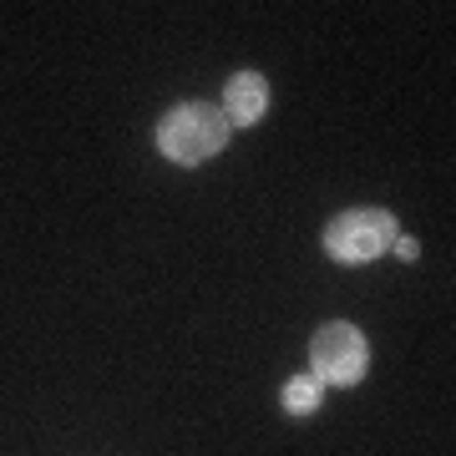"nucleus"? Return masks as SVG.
I'll return each instance as SVG.
<instances>
[{
  "mask_svg": "<svg viewBox=\"0 0 456 456\" xmlns=\"http://www.w3.org/2000/svg\"><path fill=\"white\" fill-rule=\"evenodd\" d=\"M228 117L224 107H208V102H183L173 112L163 117V127H158V147H163L173 163L193 167V163H208L228 147Z\"/></svg>",
  "mask_w": 456,
  "mask_h": 456,
  "instance_id": "nucleus-1",
  "label": "nucleus"
},
{
  "mask_svg": "<svg viewBox=\"0 0 456 456\" xmlns=\"http://www.w3.org/2000/svg\"><path fill=\"white\" fill-rule=\"evenodd\" d=\"M395 218L386 208H350L325 228V254H335L340 264H370L395 244Z\"/></svg>",
  "mask_w": 456,
  "mask_h": 456,
  "instance_id": "nucleus-2",
  "label": "nucleus"
},
{
  "mask_svg": "<svg viewBox=\"0 0 456 456\" xmlns=\"http://www.w3.org/2000/svg\"><path fill=\"white\" fill-rule=\"evenodd\" d=\"M310 360L320 386H355L370 365V345L355 325H325L310 345Z\"/></svg>",
  "mask_w": 456,
  "mask_h": 456,
  "instance_id": "nucleus-3",
  "label": "nucleus"
},
{
  "mask_svg": "<svg viewBox=\"0 0 456 456\" xmlns=\"http://www.w3.org/2000/svg\"><path fill=\"white\" fill-rule=\"evenodd\" d=\"M269 107V82H264L259 71H233L224 86V117L228 127H254Z\"/></svg>",
  "mask_w": 456,
  "mask_h": 456,
  "instance_id": "nucleus-4",
  "label": "nucleus"
},
{
  "mask_svg": "<svg viewBox=\"0 0 456 456\" xmlns=\"http://www.w3.org/2000/svg\"><path fill=\"white\" fill-rule=\"evenodd\" d=\"M314 401H320V380H314V375H299V380L284 386V411H289V416H310Z\"/></svg>",
  "mask_w": 456,
  "mask_h": 456,
  "instance_id": "nucleus-5",
  "label": "nucleus"
},
{
  "mask_svg": "<svg viewBox=\"0 0 456 456\" xmlns=\"http://www.w3.org/2000/svg\"><path fill=\"white\" fill-rule=\"evenodd\" d=\"M391 248H395V259H406V264L416 259V254H421V248H416V239H395Z\"/></svg>",
  "mask_w": 456,
  "mask_h": 456,
  "instance_id": "nucleus-6",
  "label": "nucleus"
}]
</instances>
